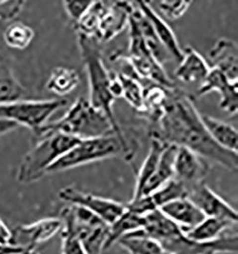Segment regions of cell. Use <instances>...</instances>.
Returning a JSON list of instances; mask_svg holds the SVG:
<instances>
[{
	"instance_id": "1",
	"label": "cell",
	"mask_w": 238,
	"mask_h": 254,
	"mask_svg": "<svg viewBox=\"0 0 238 254\" xmlns=\"http://www.w3.org/2000/svg\"><path fill=\"white\" fill-rule=\"evenodd\" d=\"M152 134L166 144L189 149L207 161L217 163L227 170H238V152L225 150L216 144L205 128L201 114L192 97L176 87L168 90L159 130Z\"/></svg>"
},
{
	"instance_id": "2",
	"label": "cell",
	"mask_w": 238,
	"mask_h": 254,
	"mask_svg": "<svg viewBox=\"0 0 238 254\" xmlns=\"http://www.w3.org/2000/svg\"><path fill=\"white\" fill-rule=\"evenodd\" d=\"M144 234L159 243L165 254H220L238 253V236L221 235L211 242H196L188 238L181 228L160 209L144 216Z\"/></svg>"
},
{
	"instance_id": "3",
	"label": "cell",
	"mask_w": 238,
	"mask_h": 254,
	"mask_svg": "<svg viewBox=\"0 0 238 254\" xmlns=\"http://www.w3.org/2000/svg\"><path fill=\"white\" fill-rule=\"evenodd\" d=\"M78 34V33H77ZM80 57L85 66L89 82V103L100 111L111 121L114 132L120 138L126 139L114 116V97L110 91V70L103 61L99 42L91 36L78 34Z\"/></svg>"
},
{
	"instance_id": "4",
	"label": "cell",
	"mask_w": 238,
	"mask_h": 254,
	"mask_svg": "<svg viewBox=\"0 0 238 254\" xmlns=\"http://www.w3.org/2000/svg\"><path fill=\"white\" fill-rule=\"evenodd\" d=\"M80 139L59 131H41L35 134L33 148L24 156L17 172V180L31 184L47 175L48 170L67 153Z\"/></svg>"
},
{
	"instance_id": "5",
	"label": "cell",
	"mask_w": 238,
	"mask_h": 254,
	"mask_svg": "<svg viewBox=\"0 0 238 254\" xmlns=\"http://www.w3.org/2000/svg\"><path fill=\"white\" fill-rule=\"evenodd\" d=\"M41 131H59L80 140L115 134L109 118L84 97H79L64 116L47 123L34 134Z\"/></svg>"
},
{
	"instance_id": "6",
	"label": "cell",
	"mask_w": 238,
	"mask_h": 254,
	"mask_svg": "<svg viewBox=\"0 0 238 254\" xmlns=\"http://www.w3.org/2000/svg\"><path fill=\"white\" fill-rule=\"evenodd\" d=\"M121 153H128V143L126 139L120 138L116 134L82 139L56 162L48 170L47 174L61 173L92 162L112 158Z\"/></svg>"
},
{
	"instance_id": "7",
	"label": "cell",
	"mask_w": 238,
	"mask_h": 254,
	"mask_svg": "<svg viewBox=\"0 0 238 254\" xmlns=\"http://www.w3.org/2000/svg\"><path fill=\"white\" fill-rule=\"evenodd\" d=\"M62 227L73 231L79 238L85 254H101L109 225L86 208L70 205L61 211Z\"/></svg>"
},
{
	"instance_id": "8",
	"label": "cell",
	"mask_w": 238,
	"mask_h": 254,
	"mask_svg": "<svg viewBox=\"0 0 238 254\" xmlns=\"http://www.w3.org/2000/svg\"><path fill=\"white\" fill-rule=\"evenodd\" d=\"M68 104L66 99L25 100L0 106V119L9 120L18 127L30 128L34 133L44 127L49 118Z\"/></svg>"
},
{
	"instance_id": "9",
	"label": "cell",
	"mask_w": 238,
	"mask_h": 254,
	"mask_svg": "<svg viewBox=\"0 0 238 254\" xmlns=\"http://www.w3.org/2000/svg\"><path fill=\"white\" fill-rule=\"evenodd\" d=\"M58 197L70 205L88 209L109 226L121 216L126 209L125 205L119 202L85 192L75 187L62 189L58 193Z\"/></svg>"
},
{
	"instance_id": "10",
	"label": "cell",
	"mask_w": 238,
	"mask_h": 254,
	"mask_svg": "<svg viewBox=\"0 0 238 254\" xmlns=\"http://www.w3.org/2000/svg\"><path fill=\"white\" fill-rule=\"evenodd\" d=\"M61 228L60 218H46L30 225L18 226L11 231L9 245L22 250L24 254L34 253L37 246L53 238Z\"/></svg>"
},
{
	"instance_id": "11",
	"label": "cell",
	"mask_w": 238,
	"mask_h": 254,
	"mask_svg": "<svg viewBox=\"0 0 238 254\" xmlns=\"http://www.w3.org/2000/svg\"><path fill=\"white\" fill-rule=\"evenodd\" d=\"M187 187V198L202 211L206 217H215L238 223V211L217 195L204 182Z\"/></svg>"
},
{
	"instance_id": "12",
	"label": "cell",
	"mask_w": 238,
	"mask_h": 254,
	"mask_svg": "<svg viewBox=\"0 0 238 254\" xmlns=\"http://www.w3.org/2000/svg\"><path fill=\"white\" fill-rule=\"evenodd\" d=\"M211 92L220 93L219 107L230 116L238 115V84L233 82L219 69L211 68L204 82L198 88V96H204Z\"/></svg>"
},
{
	"instance_id": "13",
	"label": "cell",
	"mask_w": 238,
	"mask_h": 254,
	"mask_svg": "<svg viewBox=\"0 0 238 254\" xmlns=\"http://www.w3.org/2000/svg\"><path fill=\"white\" fill-rule=\"evenodd\" d=\"M134 9V2H108V7L99 25L95 39L98 42H108L122 33L129 26V20Z\"/></svg>"
},
{
	"instance_id": "14",
	"label": "cell",
	"mask_w": 238,
	"mask_h": 254,
	"mask_svg": "<svg viewBox=\"0 0 238 254\" xmlns=\"http://www.w3.org/2000/svg\"><path fill=\"white\" fill-rule=\"evenodd\" d=\"M173 170V178L191 186L204 182L210 171V165L206 159L192 150L177 146Z\"/></svg>"
},
{
	"instance_id": "15",
	"label": "cell",
	"mask_w": 238,
	"mask_h": 254,
	"mask_svg": "<svg viewBox=\"0 0 238 254\" xmlns=\"http://www.w3.org/2000/svg\"><path fill=\"white\" fill-rule=\"evenodd\" d=\"M135 3L138 10L146 16L160 43L169 53L170 58L172 59L174 58L176 61L180 62L183 56V50L179 46L178 40L170 26L155 11L150 2L136 1Z\"/></svg>"
},
{
	"instance_id": "16",
	"label": "cell",
	"mask_w": 238,
	"mask_h": 254,
	"mask_svg": "<svg viewBox=\"0 0 238 254\" xmlns=\"http://www.w3.org/2000/svg\"><path fill=\"white\" fill-rule=\"evenodd\" d=\"M211 67L204 58L192 47L183 50V56L178 67L174 71L177 80L184 84H198L204 82Z\"/></svg>"
},
{
	"instance_id": "17",
	"label": "cell",
	"mask_w": 238,
	"mask_h": 254,
	"mask_svg": "<svg viewBox=\"0 0 238 254\" xmlns=\"http://www.w3.org/2000/svg\"><path fill=\"white\" fill-rule=\"evenodd\" d=\"M238 44L235 41L225 37L218 39L209 53L211 68L219 69L230 81H238Z\"/></svg>"
},
{
	"instance_id": "18",
	"label": "cell",
	"mask_w": 238,
	"mask_h": 254,
	"mask_svg": "<svg viewBox=\"0 0 238 254\" xmlns=\"http://www.w3.org/2000/svg\"><path fill=\"white\" fill-rule=\"evenodd\" d=\"M159 209L182 231H188L200 224L206 218L202 211L188 198H181L163 205Z\"/></svg>"
},
{
	"instance_id": "19",
	"label": "cell",
	"mask_w": 238,
	"mask_h": 254,
	"mask_svg": "<svg viewBox=\"0 0 238 254\" xmlns=\"http://www.w3.org/2000/svg\"><path fill=\"white\" fill-rule=\"evenodd\" d=\"M176 151H177V146L175 145L168 144L165 147L160 156L157 170L155 174H153L152 177L149 179L145 187L143 188L140 197L152 195L162 186L165 185L168 181H170V179L173 178V175H174L173 166H174Z\"/></svg>"
},
{
	"instance_id": "20",
	"label": "cell",
	"mask_w": 238,
	"mask_h": 254,
	"mask_svg": "<svg viewBox=\"0 0 238 254\" xmlns=\"http://www.w3.org/2000/svg\"><path fill=\"white\" fill-rule=\"evenodd\" d=\"M201 120L208 133L217 145L225 150L238 152V133L236 127L206 115H201Z\"/></svg>"
},
{
	"instance_id": "21",
	"label": "cell",
	"mask_w": 238,
	"mask_h": 254,
	"mask_svg": "<svg viewBox=\"0 0 238 254\" xmlns=\"http://www.w3.org/2000/svg\"><path fill=\"white\" fill-rule=\"evenodd\" d=\"M151 138H152L151 146H150L147 156L142 163V166H141L140 170L138 171V174L136 176V189H135L133 199L139 198L141 195L143 188L145 187L149 179L152 177L153 174H155V172L157 170L162 151L168 145L154 134H152Z\"/></svg>"
},
{
	"instance_id": "22",
	"label": "cell",
	"mask_w": 238,
	"mask_h": 254,
	"mask_svg": "<svg viewBox=\"0 0 238 254\" xmlns=\"http://www.w3.org/2000/svg\"><path fill=\"white\" fill-rule=\"evenodd\" d=\"M144 216L137 215L126 208L122 215L109 226V233L105 243L104 250L111 248L114 243H117L125 235L142 230L144 228Z\"/></svg>"
},
{
	"instance_id": "23",
	"label": "cell",
	"mask_w": 238,
	"mask_h": 254,
	"mask_svg": "<svg viewBox=\"0 0 238 254\" xmlns=\"http://www.w3.org/2000/svg\"><path fill=\"white\" fill-rule=\"evenodd\" d=\"M236 223L215 217H206L200 224L188 231H182L185 235L196 242H211L219 238Z\"/></svg>"
},
{
	"instance_id": "24",
	"label": "cell",
	"mask_w": 238,
	"mask_h": 254,
	"mask_svg": "<svg viewBox=\"0 0 238 254\" xmlns=\"http://www.w3.org/2000/svg\"><path fill=\"white\" fill-rule=\"evenodd\" d=\"M168 90L157 84H152L148 88H144L143 106L138 114L154 123H159L164 112Z\"/></svg>"
},
{
	"instance_id": "25",
	"label": "cell",
	"mask_w": 238,
	"mask_h": 254,
	"mask_svg": "<svg viewBox=\"0 0 238 254\" xmlns=\"http://www.w3.org/2000/svg\"><path fill=\"white\" fill-rule=\"evenodd\" d=\"M79 82V74L76 69L68 67H57L51 72L46 83V89L50 93L64 96L75 91Z\"/></svg>"
},
{
	"instance_id": "26",
	"label": "cell",
	"mask_w": 238,
	"mask_h": 254,
	"mask_svg": "<svg viewBox=\"0 0 238 254\" xmlns=\"http://www.w3.org/2000/svg\"><path fill=\"white\" fill-rule=\"evenodd\" d=\"M26 90L15 77L11 66L0 60V106L21 100Z\"/></svg>"
},
{
	"instance_id": "27",
	"label": "cell",
	"mask_w": 238,
	"mask_h": 254,
	"mask_svg": "<svg viewBox=\"0 0 238 254\" xmlns=\"http://www.w3.org/2000/svg\"><path fill=\"white\" fill-rule=\"evenodd\" d=\"M134 14L136 16L137 23L139 26L140 32L142 34V36L144 38L145 44L147 46L149 52L153 56L160 65L163 66V64L167 61H169L172 58H170L169 53L166 51V49L163 47V45L160 43L158 36L155 34L154 29L152 27L151 23L149 22L146 16L138 10V8H136V3H135V10H134Z\"/></svg>"
},
{
	"instance_id": "28",
	"label": "cell",
	"mask_w": 238,
	"mask_h": 254,
	"mask_svg": "<svg viewBox=\"0 0 238 254\" xmlns=\"http://www.w3.org/2000/svg\"><path fill=\"white\" fill-rule=\"evenodd\" d=\"M117 243L130 254H165L159 243L146 236L141 230L125 235Z\"/></svg>"
},
{
	"instance_id": "29",
	"label": "cell",
	"mask_w": 238,
	"mask_h": 254,
	"mask_svg": "<svg viewBox=\"0 0 238 254\" xmlns=\"http://www.w3.org/2000/svg\"><path fill=\"white\" fill-rule=\"evenodd\" d=\"M107 7L108 2L91 1L88 10L76 24L77 33L95 38Z\"/></svg>"
},
{
	"instance_id": "30",
	"label": "cell",
	"mask_w": 238,
	"mask_h": 254,
	"mask_svg": "<svg viewBox=\"0 0 238 254\" xmlns=\"http://www.w3.org/2000/svg\"><path fill=\"white\" fill-rule=\"evenodd\" d=\"M34 37V30L22 22L10 24L3 34V39L6 45L16 50L27 49L31 45Z\"/></svg>"
},
{
	"instance_id": "31",
	"label": "cell",
	"mask_w": 238,
	"mask_h": 254,
	"mask_svg": "<svg viewBox=\"0 0 238 254\" xmlns=\"http://www.w3.org/2000/svg\"><path fill=\"white\" fill-rule=\"evenodd\" d=\"M119 80L122 88V97L135 109L137 113H139L143 106L144 98V86L138 78L124 74L121 72H117Z\"/></svg>"
},
{
	"instance_id": "32",
	"label": "cell",
	"mask_w": 238,
	"mask_h": 254,
	"mask_svg": "<svg viewBox=\"0 0 238 254\" xmlns=\"http://www.w3.org/2000/svg\"><path fill=\"white\" fill-rule=\"evenodd\" d=\"M187 185L175 178H172L165 185L162 186L156 192H154L151 196L153 198L156 206L159 208L171 201L181 198H187Z\"/></svg>"
},
{
	"instance_id": "33",
	"label": "cell",
	"mask_w": 238,
	"mask_h": 254,
	"mask_svg": "<svg viewBox=\"0 0 238 254\" xmlns=\"http://www.w3.org/2000/svg\"><path fill=\"white\" fill-rule=\"evenodd\" d=\"M160 13L169 20H177L189 10L192 2L183 0H166L156 2Z\"/></svg>"
},
{
	"instance_id": "34",
	"label": "cell",
	"mask_w": 238,
	"mask_h": 254,
	"mask_svg": "<svg viewBox=\"0 0 238 254\" xmlns=\"http://www.w3.org/2000/svg\"><path fill=\"white\" fill-rule=\"evenodd\" d=\"M60 232L62 238V254H85L79 238L73 231L62 227Z\"/></svg>"
},
{
	"instance_id": "35",
	"label": "cell",
	"mask_w": 238,
	"mask_h": 254,
	"mask_svg": "<svg viewBox=\"0 0 238 254\" xmlns=\"http://www.w3.org/2000/svg\"><path fill=\"white\" fill-rule=\"evenodd\" d=\"M125 207L128 210L140 216H145L148 213L158 209L151 195L132 199L127 205H125Z\"/></svg>"
},
{
	"instance_id": "36",
	"label": "cell",
	"mask_w": 238,
	"mask_h": 254,
	"mask_svg": "<svg viewBox=\"0 0 238 254\" xmlns=\"http://www.w3.org/2000/svg\"><path fill=\"white\" fill-rule=\"evenodd\" d=\"M91 1H64L63 6L70 19L75 24L79 21L82 15L88 10Z\"/></svg>"
},
{
	"instance_id": "37",
	"label": "cell",
	"mask_w": 238,
	"mask_h": 254,
	"mask_svg": "<svg viewBox=\"0 0 238 254\" xmlns=\"http://www.w3.org/2000/svg\"><path fill=\"white\" fill-rule=\"evenodd\" d=\"M25 1H0V21L14 19L23 10Z\"/></svg>"
},
{
	"instance_id": "38",
	"label": "cell",
	"mask_w": 238,
	"mask_h": 254,
	"mask_svg": "<svg viewBox=\"0 0 238 254\" xmlns=\"http://www.w3.org/2000/svg\"><path fill=\"white\" fill-rule=\"evenodd\" d=\"M11 231L6 226L3 220L0 218V245H9L11 239Z\"/></svg>"
},
{
	"instance_id": "39",
	"label": "cell",
	"mask_w": 238,
	"mask_h": 254,
	"mask_svg": "<svg viewBox=\"0 0 238 254\" xmlns=\"http://www.w3.org/2000/svg\"><path fill=\"white\" fill-rule=\"evenodd\" d=\"M17 127H18V126L15 123L11 122V121L5 120V119H0V136L11 132Z\"/></svg>"
},
{
	"instance_id": "40",
	"label": "cell",
	"mask_w": 238,
	"mask_h": 254,
	"mask_svg": "<svg viewBox=\"0 0 238 254\" xmlns=\"http://www.w3.org/2000/svg\"><path fill=\"white\" fill-rule=\"evenodd\" d=\"M24 252L20 249L11 247L10 245H0V254H23Z\"/></svg>"
},
{
	"instance_id": "41",
	"label": "cell",
	"mask_w": 238,
	"mask_h": 254,
	"mask_svg": "<svg viewBox=\"0 0 238 254\" xmlns=\"http://www.w3.org/2000/svg\"><path fill=\"white\" fill-rule=\"evenodd\" d=\"M37 254L36 253H29V254Z\"/></svg>"
}]
</instances>
